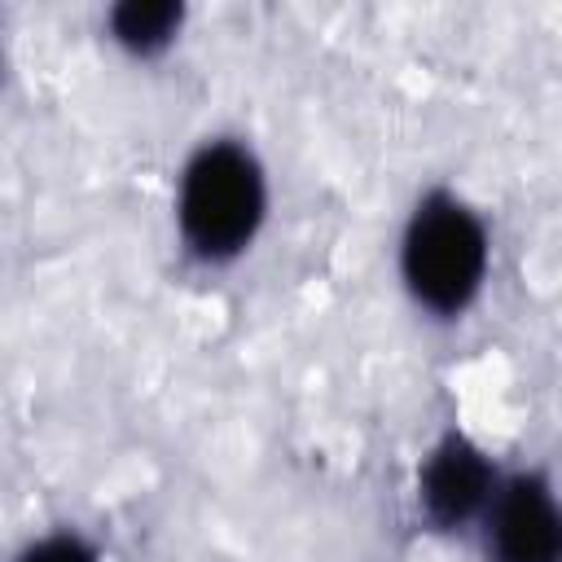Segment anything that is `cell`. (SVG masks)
Listing matches in <instances>:
<instances>
[{"label":"cell","mask_w":562,"mask_h":562,"mask_svg":"<svg viewBox=\"0 0 562 562\" xmlns=\"http://www.w3.org/2000/svg\"><path fill=\"white\" fill-rule=\"evenodd\" d=\"M272 215L263 154L241 132H206L180 158L171 189V233L189 263L220 272L241 263Z\"/></svg>","instance_id":"obj_1"},{"label":"cell","mask_w":562,"mask_h":562,"mask_svg":"<svg viewBox=\"0 0 562 562\" xmlns=\"http://www.w3.org/2000/svg\"><path fill=\"white\" fill-rule=\"evenodd\" d=\"M492 277V224L452 184H430L395 233V281L408 307L435 325L465 321Z\"/></svg>","instance_id":"obj_2"},{"label":"cell","mask_w":562,"mask_h":562,"mask_svg":"<svg viewBox=\"0 0 562 562\" xmlns=\"http://www.w3.org/2000/svg\"><path fill=\"white\" fill-rule=\"evenodd\" d=\"M505 465L461 426L439 430L413 474V505L435 536H474L483 509L501 487Z\"/></svg>","instance_id":"obj_3"},{"label":"cell","mask_w":562,"mask_h":562,"mask_svg":"<svg viewBox=\"0 0 562 562\" xmlns=\"http://www.w3.org/2000/svg\"><path fill=\"white\" fill-rule=\"evenodd\" d=\"M474 540L483 562H562V496L553 479L536 465L505 470Z\"/></svg>","instance_id":"obj_4"},{"label":"cell","mask_w":562,"mask_h":562,"mask_svg":"<svg viewBox=\"0 0 562 562\" xmlns=\"http://www.w3.org/2000/svg\"><path fill=\"white\" fill-rule=\"evenodd\" d=\"M189 26L184 0H119L101 13L105 44L119 48L132 61H158L167 57Z\"/></svg>","instance_id":"obj_5"},{"label":"cell","mask_w":562,"mask_h":562,"mask_svg":"<svg viewBox=\"0 0 562 562\" xmlns=\"http://www.w3.org/2000/svg\"><path fill=\"white\" fill-rule=\"evenodd\" d=\"M13 562H101V549L79 527H48V531L31 536L13 553Z\"/></svg>","instance_id":"obj_6"}]
</instances>
